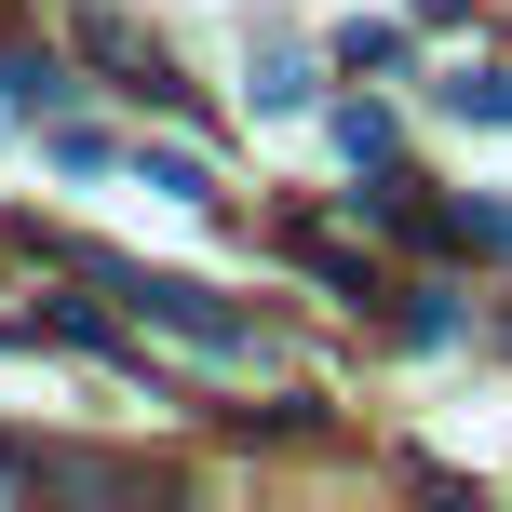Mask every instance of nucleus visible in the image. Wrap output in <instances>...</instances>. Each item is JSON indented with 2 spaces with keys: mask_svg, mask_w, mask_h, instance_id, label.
<instances>
[{
  "mask_svg": "<svg viewBox=\"0 0 512 512\" xmlns=\"http://www.w3.org/2000/svg\"><path fill=\"white\" fill-rule=\"evenodd\" d=\"M337 149H351V162H391V108H337Z\"/></svg>",
  "mask_w": 512,
  "mask_h": 512,
  "instance_id": "obj_4",
  "label": "nucleus"
},
{
  "mask_svg": "<svg viewBox=\"0 0 512 512\" xmlns=\"http://www.w3.org/2000/svg\"><path fill=\"white\" fill-rule=\"evenodd\" d=\"M135 176H149L162 203H216V162L203 149H135Z\"/></svg>",
  "mask_w": 512,
  "mask_h": 512,
  "instance_id": "obj_1",
  "label": "nucleus"
},
{
  "mask_svg": "<svg viewBox=\"0 0 512 512\" xmlns=\"http://www.w3.org/2000/svg\"><path fill=\"white\" fill-rule=\"evenodd\" d=\"M54 95H68L54 54H0V108H54Z\"/></svg>",
  "mask_w": 512,
  "mask_h": 512,
  "instance_id": "obj_2",
  "label": "nucleus"
},
{
  "mask_svg": "<svg viewBox=\"0 0 512 512\" xmlns=\"http://www.w3.org/2000/svg\"><path fill=\"white\" fill-rule=\"evenodd\" d=\"M243 95H256V108H310V68H297V54H256Z\"/></svg>",
  "mask_w": 512,
  "mask_h": 512,
  "instance_id": "obj_3",
  "label": "nucleus"
}]
</instances>
